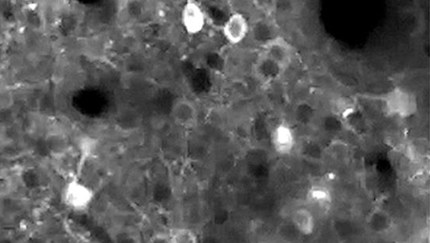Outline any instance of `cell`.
Returning <instances> with one entry per match:
<instances>
[{
  "mask_svg": "<svg viewBox=\"0 0 430 243\" xmlns=\"http://www.w3.org/2000/svg\"><path fill=\"white\" fill-rule=\"evenodd\" d=\"M256 42L261 43V46L268 42L269 40L279 36L276 34L275 25L266 19H259L251 27V32Z\"/></svg>",
  "mask_w": 430,
  "mask_h": 243,
  "instance_id": "11",
  "label": "cell"
},
{
  "mask_svg": "<svg viewBox=\"0 0 430 243\" xmlns=\"http://www.w3.org/2000/svg\"><path fill=\"white\" fill-rule=\"evenodd\" d=\"M271 143L277 155H290L295 150L296 145L294 130L285 122L277 124L272 131Z\"/></svg>",
  "mask_w": 430,
  "mask_h": 243,
  "instance_id": "7",
  "label": "cell"
},
{
  "mask_svg": "<svg viewBox=\"0 0 430 243\" xmlns=\"http://www.w3.org/2000/svg\"><path fill=\"white\" fill-rule=\"evenodd\" d=\"M332 109L336 114L346 118L355 112L356 107L355 102L349 97H341L335 100Z\"/></svg>",
  "mask_w": 430,
  "mask_h": 243,
  "instance_id": "13",
  "label": "cell"
},
{
  "mask_svg": "<svg viewBox=\"0 0 430 243\" xmlns=\"http://www.w3.org/2000/svg\"><path fill=\"white\" fill-rule=\"evenodd\" d=\"M171 241L178 243H196L198 242V236L191 229H178L172 235Z\"/></svg>",
  "mask_w": 430,
  "mask_h": 243,
  "instance_id": "14",
  "label": "cell"
},
{
  "mask_svg": "<svg viewBox=\"0 0 430 243\" xmlns=\"http://www.w3.org/2000/svg\"><path fill=\"white\" fill-rule=\"evenodd\" d=\"M293 225L298 232L305 236L313 235L316 227L315 215L307 208H298L291 216Z\"/></svg>",
  "mask_w": 430,
  "mask_h": 243,
  "instance_id": "10",
  "label": "cell"
},
{
  "mask_svg": "<svg viewBox=\"0 0 430 243\" xmlns=\"http://www.w3.org/2000/svg\"><path fill=\"white\" fill-rule=\"evenodd\" d=\"M171 115L177 126L184 129H193L198 123V109L192 101L179 99L172 104Z\"/></svg>",
  "mask_w": 430,
  "mask_h": 243,
  "instance_id": "5",
  "label": "cell"
},
{
  "mask_svg": "<svg viewBox=\"0 0 430 243\" xmlns=\"http://www.w3.org/2000/svg\"><path fill=\"white\" fill-rule=\"evenodd\" d=\"M251 32V25L244 13H232L223 26V34L227 42L232 45H238L244 42Z\"/></svg>",
  "mask_w": 430,
  "mask_h": 243,
  "instance_id": "4",
  "label": "cell"
},
{
  "mask_svg": "<svg viewBox=\"0 0 430 243\" xmlns=\"http://www.w3.org/2000/svg\"><path fill=\"white\" fill-rule=\"evenodd\" d=\"M262 54L276 61L284 71H286L294 59L293 46L280 35L262 45Z\"/></svg>",
  "mask_w": 430,
  "mask_h": 243,
  "instance_id": "3",
  "label": "cell"
},
{
  "mask_svg": "<svg viewBox=\"0 0 430 243\" xmlns=\"http://www.w3.org/2000/svg\"><path fill=\"white\" fill-rule=\"evenodd\" d=\"M181 20L186 33L196 36L204 30L206 25L205 13L198 3L190 0L183 6Z\"/></svg>",
  "mask_w": 430,
  "mask_h": 243,
  "instance_id": "6",
  "label": "cell"
},
{
  "mask_svg": "<svg viewBox=\"0 0 430 243\" xmlns=\"http://www.w3.org/2000/svg\"><path fill=\"white\" fill-rule=\"evenodd\" d=\"M94 197V191L79 180H72L67 183L62 191L64 203L75 211L88 209L93 203Z\"/></svg>",
  "mask_w": 430,
  "mask_h": 243,
  "instance_id": "2",
  "label": "cell"
},
{
  "mask_svg": "<svg viewBox=\"0 0 430 243\" xmlns=\"http://www.w3.org/2000/svg\"><path fill=\"white\" fill-rule=\"evenodd\" d=\"M307 199L310 203L318 207H329L332 203V196L327 187L321 185H314L310 187L307 194Z\"/></svg>",
  "mask_w": 430,
  "mask_h": 243,
  "instance_id": "12",
  "label": "cell"
},
{
  "mask_svg": "<svg viewBox=\"0 0 430 243\" xmlns=\"http://www.w3.org/2000/svg\"><path fill=\"white\" fill-rule=\"evenodd\" d=\"M383 99L387 113L393 117L405 119L417 113V97L407 89L395 88L387 93Z\"/></svg>",
  "mask_w": 430,
  "mask_h": 243,
  "instance_id": "1",
  "label": "cell"
},
{
  "mask_svg": "<svg viewBox=\"0 0 430 243\" xmlns=\"http://www.w3.org/2000/svg\"><path fill=\"white\" fill-rule=\"evenodd\" d=\"M366 224L369 230L378 235L387 233L394 225L392 217L390 213L383 209L373 210L366 218Z\"/></svg>",
  "mask_w": 430,
  "mask_h": 243,
  "instance_id": "9",
  "label": "cell"
},
{
  "mask_svg": "<svg viewBox=\"0 0 430 243\" xmlns=\"http://www.w3.org/2000/svg\"><path fill=\"white\" fill-rule=\"evenodd\" d=\"M284 71L279 64L262 53L254 64V73L264 84H270L280 78Z\"/></svg>",
  "mask_w": 430,
  "mask_h": 243,
  "instance_id": "8",
  "label": "cell"
}]
</instances>
